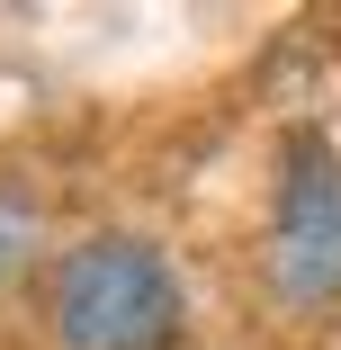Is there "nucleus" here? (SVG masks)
Returning a JSON list of instances; mask_svg holds the SVG:
<instances>
[{
  "label": "nucleus",
  "instance_id": "obj_2",
  "mask_svg": "<svg viewBox=\"0 0 341 350\" xmlns=\"http://www.w3.org/2000/svg\"><path fill=\"white\" fill-rule=\"evenodd\" d=\"M260 269H269V297L288 314L341 306V144L332 135H288Z\"/></svg>",
  "mask_w": 341,
  "mask_h": 350
},
{
  "label": "nucleus",
  "instance_id": "obj_1",
  "mask_svg": "<svg viewBox=\"0 0 341 350\" xmlns=\"http://www.w3.org/2000/svg\"><path fill=\"white\" fill-rule=\"evenodd\" d=\"M45 323L63 350H171L189 297L144 234H90L45 269Z\"/></svg>",
  "mask_w": 341,
  "mask_h": 350
}]
</instances>
